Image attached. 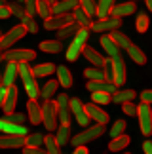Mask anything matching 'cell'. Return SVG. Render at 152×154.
I'll return each instance as SVG.
<instances>
[{
	"mask_svg": "<svg viewBox=\"0 0 152 154\" xmlns=\"http://www.w3.org/2000/svg\"><path fill=\"white\" fill-rule=\"evenodd\" d=\"M110 99H112V101H116V103L133 101V99H135V91H133V90H116L114 95L110 97Z\"/></svg>",
	"mask_w": 152,
	"mask_h": 154,
	"instance_id": "d6a6232c",
	"label": "cell"
},
{
	"mask_svg": "<svg viewBox=\"0 0 152 154\" xmlns=\"http://www.w3.org/2000/svg\"><path fill=\"white\" fill-rule=\"evenodd\" d=\"M40 50L44 53H59L63 50V44L61 40H44V42H40Z\"/></svg>",
	"mask_w": 152,
	"mask_h": 154,
	"instance_id": "83f0119b",
	"label": "cell"
},
{
	"mask_svg": "<svg viewBox=\"0 0 152 154\" xmlns=\"http://www.w3.org/2000/svg\"><path fill=\"white\" fill-rule=\"evenodd\" d=\"M4 118H6V120H10V122H15V124H23V122L27 120V116L21 114V112H15V114H14V112H10V114H6Z\"/></svg>",
	"mask_w": 152,
	"mask_h": 154,
	"instance_id": "7dc6e473",
	"label": "cell"
},
{
	"mask_svg": "<svg viewBox=\"0 0 152 154\" xmlns=\"http://www.w3.org/2000/svg\"><path fill=\"white\" fill-rule=\"evenodd\" d=\"M103 133H105V126H103V124H95V126L87 128L86 131L78 133V135H76V137L68 139V141H71V143H72L74 146H76V145H86V143H90V141H93V139L101 137Z\"/></svg>",
	"mask_w": 152,
	"mask_h": 154,
	"instance_id": "5b68a950",
	"label": "cell"
},
{
	"mask_svg": "<svg viewBox=\"0 0 152 154\" xmlns=\"http://www.w3.org/2000/svg\"><path fill=\"white\" fill-rule=\"evenodd\" d=\"M137 11V6L135 2H124V4H118V6H112L110 8V15L114 17H126V15H131Z\"/></svg>",
	"mask_w": 152,
	"mask_h": 154,
	"instance_id": "d6986e66",
	"label": "cell"
},
{
	"mask_svg": "<svg viewBox=\"0 0 152 154\" xmlns=\"http://www.w3.org/2000/svg\"><path fill=\"white\" fill-rule=\"evenodd\" d=\"M0 36H2V34H0Z\"/></svg>",
	"mask_w": 152,
	"mask_h": 154,
	"instance_id": "91938a15",
	"label": "cell"
},
{
	"mask_svg": "<svg viewBox=\"0 0 152 154\" xmlns=\"http://www.w3.org/2000/svg\"><path fill=\"white\" fill-rule=\"evenodd\" d=\"M0 80H2V74H0Z\"/></svg>",
	"mask_w": 152,
	"mask_h": 154,
	"instance_id": "680465c9",
	"label": "cell"
},
{
	"mask_svg": "<svg viewBox=\"0 0 152 154\" xmlns=\"http://www.w3.org/2000/svg\"><path fill=\"white\" fill-rule=\"evenodd\" d=\"M15 2H23V0H15Z\"/></svg>",
	"mask_w": 152,
	"mask_h": 154,
	"instance_id": "6f0895ef",
	"label": "cell"
},
{
	"mask_svg": "<svg viewBox=\"0 0 152 154\" xmlns=\"http://www.w3.org/2000/svg\"><path fill=\"white\" fill-rule=\"evenodd\" d=\"M84 109H86V112H87V116H90L91 120H95L97 124H103V126H105V124L108 122V114H107L103 109H99L95 103H93V105H91V103H90V105H84Z\"/></svg>",
	"mask_w": 152,
	"mask_h": 154,
	"instance_id": "e0dca14e",
	"label": "cell"
},
{
	"mask_svg": "<svg viewBox=\"0 0 152 154\" xmlns=\"http://www.w3.org/2000/svg\"><path fill=\"white\" fill-rule=\"evenodd\" d=\"M15 78H17V63L15 61H6V70H4V74H2L0 84L8 88L11 84H15Z\"/></svg>",
	"mask_w": 152,
	"mask_h": 154,
	"instance_id": "ac0fdd59",
	"label": "cell"
},
{
	"mask_svg": "<svg viewBox=\"0 0 152 154\" xmlns=\"http://www.w3.org/2000/svg\"><path fill=\"white\" fill-rule=\"evenodd\" d=\"M21 25L27 29V32H32V34L38 32V25H36V21H34L31 15H25V17H23V19H21Z\"/></svg>",
	"mask_w": 152,
	"mask_h": 154,
	"instance_id": "60d3db41",
	"label": "cell"
},
{
	"mask_svg": "<svg viewBox=\"0 0 152 154\" xmlns=\"http://www.w3.org/2000/svg\"><path fill=\"white\" fill-rule=\"evenodd\" d=\"M110 61H112V82L116 84V88H120L126 82V63L120 55L110 57Z\"/></svg>",
	"mask_w": 152,
	"mask_h": 154,
	"instance_id": "9c48e42d",
	"label": "cell"
},
{
	"mask_svg": "<svg viewBox=\"0 0 152 154\" xmlns=\"http://www.w3.org/2000/svg\"><path fill=\"white\" fill-rule=\"evenodd\" d=\"M57 86H59V82H57V80H48L42 88H38V97L51 99V97L55 95V91H57Z\"/></svg>",
	"mask_w": 152,
	"mask_h": 154,
	"instance_id": "d4e9b609",
	"label": "cell"
},
{
	"mask_svg": "<svg viewBox=\"0 0 152 154\" xmlns=\"http://www.w3.org/2000/svg\"><path fill=\"white\" fill-rule=\"evenodd\" d=\"M10 15H11V10H10V6H6V4H0V19H8Z\"/></svg>",
	"mask_w": 152,
	"mask_h": 154,
	"instance_id": "681fc988",
	"label": "cell"
},
{
	"mask_svg": "<svg viewBox=\"0 0 152 154\" xmlns=\"http://www.w3.org/2000/svg\"><path fill=\"white\" fill-rule=\"evenodd\" d=\"M57 129V135H55V141H57V145L59 146H65L68 143V135H71V128H68V124H61L59 128H55Z\"/></svg>",
	"mask_w": 152,
	"mask_h": 154,
	"instance_id": "f546056e",
	"label": "cell"
},
{
	"mask_svg": "<svg viewBox=\"0 0 152 154\" xmlns=\"http://www.w3.org/2000/svg\"><path fill=\"white\" fill-rule=\"evenodd\" d=\"M144 2H147V8L152 10V0H144Z\"/></svg>",
	"mask_w": 152,
	"mask_h": 154,
	"instance_id": "11a10c76",
	"label": "cell"
},
{
	"mask_svg": "<svg viewBox=\"0 0 152 154\" xmlns=\"http://www.w3.org/2000/svg\"><path fill=\"white\" fill-rule=\"evenodd\" d=\"M23 145H25V135H17V133L0 135V149H19Z\"/></svg>",
	"mask_w": 152,
	"mask_h": 154,
	"instance_id": "4fadbf2b",
	"label": "cell"
},
{
	"mask_svg": "<svg viewBox=\"0 0 152 154\" xmlns=\"http://www.w3.org/2000/svg\"><path fill=\"white\" fill-rule=\"evenodd\" d=\"M15 103H17V88L15 84H11L6 88V95H4V101H2V110L6 114L15 110Z\"/></svg>",
	"mask_w": 152,
	"mask_h": 154,
	"instance_id": "5bb4252c",
	"label": "cell"
},
{
	"mask_svg": "<svg viewBox=\"0 0 152 154\" xmlns=\"http://www.w3.org/2000/svg\"><path fill=\"white\" fill-rule=\"evenodd\" d=\"M55 72H57V82H59L63 88H71V86H72L71 70H68L65 65H59V67H55Z\"/></svg>",
	"mask_w": 152,
	"mask_h": 154,
	"instance_id": "cb8c5ba5",
	"label": "cell"
},
{
	"mask_svg": "<svg viewBox=\"0 0 152 154\" xmlns=\"http://www.w3.org/2000/svg\"><path fill=\"white\" fill-rule=\"evenodd\" d=\"M10 10H11V14H15V17H19V19H23V17L27 15V11L23 6H19V2H14L10 6Z\"/></svg>",
	"mask_w": 152,
	"mask_h": 154,
	"instance_id": "bcb514c9",
	"label": "cell"
},
{
	"mask_svg": "<svg viewBox=\"0 0 152 154\" xmlns=\"http://www.w3.org/2000/svg\"><path fill=\"white\" fill-rule=\"evenodd\" d=\"M87 42V29H78V32L72 36V42L68 44L67 48V59L68 61H76L78 59V55L82 53V50H84V46Z\"/></svg>",
	"mask_w": 152,
	"mask_h": 154,
	"instance_id": "7a4b0ae2",
	"label": "cell"
},
{
	"mask_svg": "<svg viewBox=\"0 0 152 154\" xmlns=\"http://www.w3.org/2000/svg\"><path fill=\"white\" fill-rule=\"evenodd\" d=\"M141 101H143V103H152V91H150V90H144V91L141 93Z\"/></svg>",
	"mask_w": 152,
	"mask_h": 154,
	"instance_id": "f907efd6",
	"label": "cell"
},
{
	"mask_svg": "<svg viewBox=\"0 0 152 154\" xmlns=\"http://www.w3.org/2000/svg\"><path fill=\"white\" fill-rule=\"evenodd\" d=\"M122 27V17H114V15H107V17H101L99 21L91 23V31L95 32H105V31H114V29H120Z\"/></svg>",
	"mask_w": 152,
	"mask_h": 154,
	"instance_id": "52a82bcc",
	"label": "cell"
},
{
	"mask_svg": "<svg viewBox=\"0 0 152 154\" xmlns=\"http://www.w3.org/2000/svg\"><path fill=\"white\" fill-rule=\"evenodd\" d=\"M71 21H74L71 14L50 15V17H46V19H44V27H46V31H57V29L65 27L67 23H71Z\"/></svg>",
	"mask_w": 152,
	"mask_h": 154,
	"instance_id": "7c38bea8",
	"label": "cell"
},
{
	"mask_svg": "<svg viewBox=\"0 0 152 154\" xmlns=\"http://www.w3.org/2000/svg\"><path fill=\"white\" fill-rule=\"evenodd\" d=\"M114 6V0H99L97 2V11H95V15L99 17H107L110 14V8Z\"/></svg>",
	"mask_w": 152,
	"mask_h": 154,
	"instance_id": "836d02e7",
	"label": "cell"
},
{
	"mask_svg": "<svg viewBox=\"0 0 152 154\" xmlns=\"http://www.w3.org/2000/svg\"><path fill=\"white\" fill-rule=\"evenodd\" d=\"M108 36L112 38V40H114V44L118 46L120 50H122V48H127V46L131 44V40H129V36H126L124 32L116 31V29H114V31H110V34H108Z\"/></svg>",
	"mask_w": 152,
	"mask_h": 154,
	"instance_id": "1f68e13d",
	"label": "cell"
},
{
	"mask_svg": "<svg viewBox=\"0 0 152 154\" xmlns=\"http://www.w3.org/2000/svg\"><path fill=\"white\" fill-rule=\"evenodd\" d=\"M48 2H51V4H53V2H55V0H48Z\"/></svg>",
	"mask_w": 152,
	"mask_h": 154,
	"instance_id": "9f6ffc18",
	"label": "cell"
},
{
	"mask_svg": "<svg viewBox=\"0 0 152 154\" xmlns=\"http://www.w3.org/2000/svg\"><path fill=\"white\" fill-rule=\"evenodd\" d=\"M120 105H122V110L127 116H137V105L133 101H126V103H120Z\"/></svg>",
	"mask_w": 152,
	"mask_h": 154,
	"instance_id": "7bdbcfd3",
	"label": "cell"
},
{
	"mask_svg": "<svg viewBox=\"0 0 152 154\" xmlns=\"http://www.w3.org/2000/svg\"><path fill=\"white\" fill-rule=\"evenodd\" d=\"M74 154H87V146L86 145H76L74 146Z\"/></svg>",
	"mask_w": 152,
	"mask_h": 154,
	"instance_id": "816d5d0a",
	"label": "cell"
},
{
	"mask_svg": "<svg viewBox=\"0 0 152 154\" xmlns=\"http://www.w3.org/2000/svg\"><path fill=\"white\" fill-rule=\"evenodd\" d=\"M17 76H21L23 86H25V91L29 99H38V84H36V76L32 74V69L29 67L27 61L17 63Z\"/></svg>",
	"mask_w": 152,
	"mask_h": 154,
	"instance_id": "6da1fadb",
	"label": "cell"
},
{
	"mask_svg": "<svg viewBox=\"0 0 152 154\" xmlns=\"http://www.w3.org/2000/svg\"><path fill=\"white\" fill-rule=\"evenodd\" d=\"M57 120L61 124H68L71 122V106H68V95L67 93H61L57 95Z\"/></svg>",
	"mask_w": 152,
	"mask_h": 154,
	"instance_id": "8fae6325",
	"label": "cell"
},
{
	"mask_svg": "<svg viewBox=\"0 0 152 154\" xmlns=\"http://www.w3.org/2000/svg\"><path fill=\"white\" fill-rule=\"evenodd\" d=\"M143 150L144 152H147V154H152V143H150V141L147 139V141H144V145H143Z\"/></svg>",
	"mask_w": 152,
	"mask_h": 154,
	"instance_id": "f5cc1de1",
	"label": "cell"
},
{
	"mask_svg": "<svg viewBox=\"0 0 152 154\" xmlns=\"http://www.w3.org/2000/svg\"><path fill=\"white\" fill-rule=\"evenodd\" d=\"M42 143H44V135H42V133L25 135V145H27V146H42Z\"/></svg>",
	"mask_w": 152,
	"mask_h": 154,
	"instance_id": "f35d334b",
	"label": "cell"
},
{
	"mask_svg": "<svg viewBox=\"0 0 152 154\" xmlns=\"http://www.w3.org/2000/svg\"><path fill=\"white\" fill-rule=\"evenodd\" d=\"M86 90L90 91H107V93H114L116 91V84L108 80H90L86 86Z\"/></svg>",
	"mask_w": 152,
	"mask_h": 154,
	"instance_id": "2e32d148",
	"label": "cell"
},
{
	"mask_svg": "<svg viewBox=\"0 0 152 154\" xmlns=\"http://www.w3.org/2000/svg\"><path fill=\"white\" fill-rule=\"evenodd\" d=\"M78 6V0H55L51 4V15H59V14H68Z\"/></svg>",
	"mask_w": 152,
	"mask_h": 154,
	"instance_id": "9a60e30c",
	"label": "cell"
},
{
	"mask_svg": "<svg viewBox=\"0 0 152 154\" xmlns=\"http://www.w3.org/2000/svg\"><path fill=\"white\" fill-rule=\"evenodd\" d=\"M25 34H27V29L23 27V25H15V27H11L10 31L4 34V36H0V51L10 50L11 46H14L15 42H19V40L25 36Z\"/></svg>",
	"mask_w": 152,
	"mask_h": 154,
	"instance_id": "277c9868",
	"label": "cell"
},
{
	"mask_svg": "<svg viewBox=\"0 0 152 154\" xmlns=\"http://www.w3.org/2000/svg\"><path fill=\"white\" fill-rule=\"evenodd\" d=\"M34 57H36V53L32 50H4V55H2L4 61H15V63L32 61Z\"/></svg>",
	"mask_w": 152,
	"mask_h": 154,
	"instance_id": "30bf717a",
	"label": "cell"
},
{
	"mask_svg": "<svg viewBox=\"0 0 152 154\" xmlns=\"http://www.w3.org/2000/svg\"><path fill=\"white\" fill-rule=\"evenodd\" d=\"M27 114L31 124H42V110H40V105L36 103V99L27 101Z\"/></svg>",
	"mask_w": 152,
	"mask_h": 154,
	"instance_id": "ffe728a7",
	"label": "cell"
},
{
	"mask_svg": "<svg viewBox=\"0 0 152 154\" xmlns=\"http://www.w3.org/2000/svg\"><path fill=\"white\" fill-rule=\"evenodd\" d=\"M135 29H137L139 32H147V29H148V15H147V14H139V15H137Z\"/></svg>",
	"mask_w": 152,
	"mask_h": 154,
	"instance_id": "b9f144b4",
	"label": "cell"
},
{
	"mask_svg": "<svg viewBox=\"0 0 152 154\" xmlns=\"http://www.w3.org/2000/svg\"><path fill=\"white\" fill-rule=\"evenodd\" d=\"M101 46L105 48V51H107V55L114 57V55H120V48L114 44V40L108 36V34H103L101 36Z\"/></svg>",
	"mask_w": 152,
	"mask_h": 154,
	"instance_id": "4316f807",
	"label": "cell"
},
{
	"mask_svg": "<svg viewBox=\"0 0 152 154\" xmlns=\"http://www.w3.org/2000/svg\"><path fill=\"white\" fill-rule=\"evenodd\" d=\"M36 14H38L40 17H42V19L50 17V15H51V2H48V0H38Z\"/></svg>",
	"mask_w": 152,
	"mask_h": 154,
	"instance_id": "d590c367",
	"label": "cell"
},
{
	"mask_svg": "<svg viewBox=\"0 0 152 154\" xmlns=\"http://www.w3.org/2000/svg\"><path fill=\"white\" fill-rule=\"evenodd\" d=\"M82 53H84V57L90 61L91 65H95V67H103V63H105V59L107 57H103L101 53H99L97 50H93L91 46H84V50H82Z\"/></svg>",
	"mask_w": 152,
	"mask_h": 154,
	"instance_id": "44dd1931",
	"label": "cell"
},
{
	"mask_svg": "<svg viewBox=\"0 0 152 154\" xmlns=\"http://www.w3.org/2000/svg\"><path fill=\"white\" fill-rule=\"evenodd\" d=\"M25 2V11H27V15H34L36 14V6H38V0H23Z\"/></svg>",
	"mask_w": 152,
	"mask_h": 154,
	"instance_id": "f6af8a7d",
	"label": "cell"
},
{
	"mask_svg": "<svg viewBox=\"0 0 152 154\" xmlns=\"http://www.w3.org/2000/svg\"><path fill=\"white\" fill-rule=\"evenodd\" d=\"M68 106H71V114H74L76 122L80 124V126H87L90 124V116H87V112L84 109V103L80 101L78 97H68Z\"/></svg>",
	"mask_w": 152,
	"mask_h": 154,
	"instance_id": "ba28073f",
	"label": "cell"
},
{
	"mask_svg": "<svg viewBox=\"0 0 152 154\" xmlns=\"http://www.w3.org/2000/svg\"><path fill=\"white\" fill-rule=\"evenodd\" d=\"M127 145H129V137L124 135V133H120V135H116V137H112V141H110V145H108V150L118 152V150H124Z\"/></svg>",
	"mask_w": 152,
	"mask_h": 154,
	"instance_id": "484cf974",
	"label": "cell"
},
{
	"mask_svg": "<svg viewBox=\"0 0 152 154\" xmlns=\"http://www.w3.org/2000/svg\"><path fill=\"white\" fill-rule=\"evenodd\" d=\"M84 76L87 80H105V72H103V69L101 67H90V69H86L84 70Z\"/></svg>",
	"mask_w": 152,
	"mask_h": 154,
	"instance_id": "e575fe53",
	"label": "cell"
},
{
	"mask_svg": "<svg viewBox=\"0 0 152 154\" xmlns=\"http://www.w3.org/2000/svg\"><path fill=\"white\" fill-rule=\"evenodd\" d=\"M0 59H2V57H0Z\"/></svg>",
	"mask_w": 152,
	"mask_h": 154,
	"instance_id": "94428289",
	"label": "cell"
},
{
	"mask_svg": "<svg viewBox=\"0 0 152 154\" xmlns=\"http://www.w3.org/2000/svg\"><path fill=\"white\" fill-rule=\"evenodd\" d=\"M124 131H126V120H116L112 129H110V135L116 137V135H120V133H124Z\"/></svg>",
	"mask_w": 152,
	"mask_h": 154,
	"instance_id": "ee69618b",
	"label": "cell"
},
{
	"mask_svg": "<svg viewBox=\"0 0 152 154\" xmlns=\"http://www.w3.org/2000/svg\"><path fill=\"white\" fill-rule=\"evenodd\" d=\"M71 15H72V19L78 23L82 29H90V27H91V17L87 15L86 11L80 8V6H76V8L72 10V14H71Z\"/></svg>",
	"mask_w": 152,
	"mask_h": 154,
	"instance_id": "603a6c76",
	"label": "cell"
},
{
	"mask_svg": "<svg viewBox=\"0 0 152 154\" xmlns=\"http://www.w3.org/2000/svg\"><path fill=\"white\" fill-rule=\"evenodd\" d=\"M127 53H129V57L133 59V61H135L137 65H144L147 63V55H144V51L139 48V46H133V44H129L127 46Z\"/></svg>",
	"mask_w": 152,
	"mask_h": 154,
	"instance_id": "f1b7e54d",
	"label": "cell"
},
{
	"mask_svg": "<svg viewBox=\"0 0 152 154\" xmlns=\"http://www.w3.org/2000/svg\"><path fill=\"white\" fill-rule=\"evenodd\" d=\"M91 101L95 105H107V103H110V93H107V91H91Z\"/></svg>",
	"mask_w": 152,
	"mask_h": 154,
	"instance_id": "74e56055",
	"label": "cell"
},
{
	"mask_svg": "<svg viewBox=\"0 0 152 154\" xmlns=\"http://www.w3.org/2000/svg\"><path fill=\"white\" fill-rule=\"evenodd\" d=\"M78 29L80 25L76 21H71V23H67L65 27H61V29H57V40H67V38H72L76 32H78Z\"/></svg>",
	"mask_w": 152,
	"mask_h": 154,
	"instance_id": "7402d4cb",
	"label": "cell"
},
{
	"mask_svg": "<svg viewBox=\"0 0 152 154\" xmlns=\"http://www.w3.org/2000/svg\"><path fill=\"white\" fill-rule=\"evenodd\" d=\"M137 116H139V124H141V131L143 135H150L152 133V110H150V103H141L137 106Z\"/></svg>",
	"mask_w": 152,
	"mask_h": 154,
	"instance_id": "8992f818",
	"label": "cell"
},
{
	"mask_svg": "<svg viewBox=\"0 0 152 154\" xmlns=\"http://www.w3.org/2000/svg\"><path fill=\"white\" fill-rule=\"evenodd\" d=\"M44 143H46V152H50V154H57V152H59V149H61V146L57 145V141H55L53 135H46V137H44Z\"/></svg>",
	"mask_w": 152,
	"mask_h": 154,
	"instance_id": "ab89813d",
	"label": "cell"
},
{
	"mask_svg": "<svg viewBox=\"0 0 152 154\" xmlns=\"http://www.w3.org/2000/svg\"><path fill=\"white\" fill-rule=\"evenodd\" d=\"M46 150H42L40 146H27V145H23V154H42Z\"/></svg>",
	"mask_w": 152,
	"mask_h": 154,
	"instance_id": "c3c4849f",
	"label": "cell"
},
{
	"mask_svg": "<svg viewBox=\"0 0 152 154\" xmlns=\"http://www.w3.org/2000/svg\"><path fill=\"white\" fill-rule=\"evenodd\" d=\"M53 72H55V65H51V63H42V65H36L32 69V74L40 76V78H46V76H50Z\"/></svg>",
	"mask_w": 152,
	"mask_h": 154,
	"instance_id": "4dcf8cb0",
	"label": "cell"
},
{
	"mask_svg": "<svg viewBox=\"0 0 152 154\" xmlns=\"http://www.w3.org/2000/svg\"><path fill=\"white\" fill-rule=\"evenodd\" d=\"M4 95H6V86L0 84V106H2V101H4Z\"/></svg>",
	"mask_w": 152,
	"mask_h": 154,
	"instance_id": "db71d44e",
	"label": "cell"
},
{
	"mask_svg": "<svg viewBox=\"0 0 152 154\" xmlns=\"http://www.w3.org/2000/svg\"><path fill=\"white\" fill-rule=\"evenodd\" d=\"M42 110V124L48 131H55L57 128V105L51 99H44V105L40 106Z\"/></svg>",
	"mask_w": 152,
	"mask_h": 154,
	"instance_id": "3957f363",
	"label": "cell"
},
{
	"mask_svg": "<svg viewBox=\"0 0 152 154\" xmlns=\"http://www.w3.org/2000/svg\"><path fill=\"white\" fill-rule=\"evenodd\" d=\"M78 6H80V8L84 10L90 17L95 15V11H97V2H95V0H78Z\"/></svg>",
	"mask_w": 152,
	"mask_h": 154,
	"instance_id": "8d00e7d4",
	"label": "cell"
}]
</instances>
